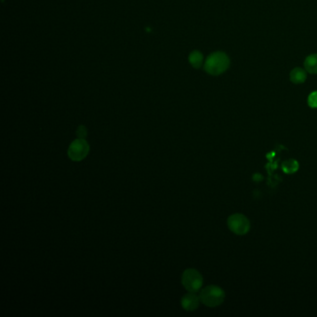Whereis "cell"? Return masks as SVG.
Masks as SVG:
<instances>
[{"label":"cell","instance_id":"6da1fadb","mask_svg":"<svg viewBox=\"0 0 317 317\" xmlns=\"http://www.w3.org/2000/svg\"><path fill=\"white\" fill-rule=\"evenodd\" d=\"M230 59L223 52H215L209 55L205 62V70L209 75L218 76L228 69Z\"/></svg>","mask_w":317,"mask_h":317},{"label":"cell","instance_id":"7a4b0ae2","mask_svg":"<svg viewBox=\"0 0 317 317\" xmlns=\"http://www.w3.org/2000/svg\"><path fill=\"white\" fill-rule=\"evenodd\" d=\"M200 300L208 307H217L220 305L225 298V292L218 286H208L200 292Z\"/></svg>","mask_w":317,"mask_h":317},{"label":"cell","instance_id":"3957f363","mask_svg":"<svg viewBox=\"0 0 317 317\" xmlns=\"http://www.w3.org/2000/svg\"><path fill=\"white\" fill-rule=\"evenodd\" d=\"M182 286L189 292H198L203 286V277L196 269H186L181 276Z\"/></svg>","mask_w":317,"mask_h":317},{"label":"cell","instance_id":"277c9868","mask_svg":"<svg viewBox=\"0 0 317 317\" xmlns=\"http://www.w3.org/2000/svg\"><path fill=\"white\" fill-rule=\"evenodd\" d=\"M227 225L230 231L238 236H245L250 230V222L248 218L240 213L231 215L227 219Z\"/></svg>","mask_w":317,"mask_h":317},{"label":"cell","instance_id":"5b68a950","mask_svg":"<svg viewBox=\"0 0 317 317\" xmlns=\"http://www.w3.org/2000/svg\"><path fill=\"white\" fill-rule=\"evenodd\" d=\"M89 144L85 139H75L69 145L67 155L72 161L79 162L86 158L89 155Z\"/></svg>","mask_w":317,"mask_h":317},{"label":"cell","instance_id":"8992f818","mask_svg":"<svg viewBox=\"0 0 317 317\" xmlns=\"http://www.w3.org/2000/svg\"><path fill=\"white\" fill-rule=\"evenodd\" d=\"M200 302H201L200 297L197 296L194 292H190L188 294H185L183 297H181V300H180L181 307L188 312L196 311L199 307Z\"/></svg>","mask_w":317,"mask_h":317},{"label":"cell","instance_id":"52a82bcc","mask_svg":"<svg viewBox=\"0 0 317 317\" xmlns=\"http://www.w3.org/2000/svg\"><path fill=\"white\" fill-rule=\"evenodd\" d=\"M298 168H299V164L295 159H288L284 161L282 164V169L287 174H293L297 172Z\"/></svg>","mask_w":317,"mask_h":317},{"label":"cell","instance_id":"ba28073f","mask_svg":"<svg viewBox=\"0 0 317 317\" xmlns=\"http://www.w3.org/2000/svg\"><path fill=\"white\" fill-rule=\"evenodd\" d=\"M306 73L304 70L296 68L290 73V80L295 84H301L306 80Z\"/></svg>","mask_w":317,"mask_h":317},{"label":"cell","instance_id":"9c48e42d","mask_svg":"<svg viewBox=\"0 0 317 317\" xmlns=\"http://www.w3.org/2000/svg\"><path fill=\"white\" fill-rule=\"evenodd\" d=\"M304 67L310 74H317V54H313L306 58Z\"/></svg>","mask_w":317,"mask_h":317},{"label":"cell","instance_id":"30bf717a","mask_svg":"<svg viewBox=\"0 0 317 317\" xmlns=\"http://www.w3.org/2000/svg\"><path fill=\"white\" fill-rule=\"evenodd\" d=\"M189 61L195 68H200L203 63V55L199 51H193L189 56Z\"/></svg>","mask_w":317,"mask_h":317},{"label":"cell","instance_id":"8fae6325","mask_svg":"<svg viewBox=\"0 0 317 317\" xmlns=\"http://www.w3.org/2000/svg\"><path fill=\"white\" fill-rule=\"evenodd\" d=\"M308 104L312 108H317V91H314L309 95Z\"/></svg>","mask_w":317,"mask_h":317},{"label":"cell","instance_id":"7c38bea8","mask_svg":"<svg viewBox=\"0 0 317 317\" xmlns=\"http://www.w3.org/2000/svg\"><path fill=\"white\" fill-rule=\"evenodd\" d=\"M77 135L79 139H86L88 135V130L86 129L85 126H79V129L77 130Z\"/></svg>","mask_w":317,"mask_h":317}]
</instances>
